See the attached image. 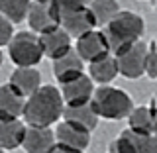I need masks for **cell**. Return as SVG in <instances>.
Segmentation results:
<instances>
[{"instance_id": "28", "label": "cell", "mask_w": 157, "mask_h": 153, "mask_svg": "<svg viewBox=\"0 0 157 153\" xmlns=\"http://www.w3.org/2000/svg\"><path fill=\"white\" fill-rule=\"evenodd\" d=\"M0 65H2V51H0Z\"/></svg>"}, {"instance_id": "1", "label": "cell", "mask_w": 157, "mask_h": 153, "mask_svg": "<svg viewBox=\"0 0 157 153\" xmlns=\"http://www.w3.org/2000/svg\"><path fill=\"white\" fill-rule=\"evenodd\" d=\"M63 98L57 86L41 85L33 94L26 98L24 106V120L28 126H41L49 128L51 124L59 122L63 114Z\"/></svg>"}, {"instance_id": "2", "label": "cell", "mask_w": 157, "mask_h": 153, "mask_svg": "<svg viewBox=\"0 0 157 153\" xmlns=\"http://www.w3.org/2000/svg\"><path fill=\"white\" fill-rule=\"evenodd\" d=\"M144 32H145L144 18L137 16L136 12H130V10H120L102 29L112 55H118L120 51L134 45L136 41H141Z\"/></svg>"}, {"instance_id": "12", "label": "cell", "mask_w": 157, "mask_h": 153, "mask_svg": "<svg viewBox=\"0 0 157 153\" xmlns=\"http://www.w3.org/2000/svg\"><path fill=\"white\" fill-rule=\"evenodd\" d=\"M39 43H41L43 55L49 57L51 61L63 57L65 53H69L73 49L71 36H69L63 28H57V29H53V32H49V33L39 36Z\"/></svg>"}, {"instance_id": "23", "label": "cell", "mask_w": 157, "mask_h": 153, "mask_svg": "<svg viewBox=\"0 0 157 153\" xmlns=\"http://www.w3.org/2000/svg\"><path fill=\"white\" fill-rule=\"evenodd\" d=\"M144 75H147L149 78H157V43L155 41L147 43V55H145Z\"/></svg>"}, {"instance_id": "5", "label": "cell", "mask_w": 157, "mask_h": 153, "mask_svg": "<svg viewBox=\"0 0 157 153\" xmlns=\"http://www.w3.org/2000/svg\"><path fill=\"white\" fill-rule=\"evenodd\" d=\"M26 20L29 24V29L37 36H43V33L61 28V16H59L55 0H32Z\"/></svg>"}, {"instance_id": "6", "label": "cell", "mask_w": 157, "mask_h": 153, "mask_svg": "<svg viewBox=\"0 0 157 153\" xmlns=\"http://www.w3.org/2000/svg\"><path fill=\"white\" fill-rule=\"evenodd\" d=\"M145 55H147V43L144 41H136L134 45H130L128 49L114 55L118 65V75L126 78H140L144 75Z\"/></svg>"}, {"instance_id": "25", "label": "cell", "mask_w": 157, "mask_h": 153, "mask_svg": "<svg viewBox=\"0 0 157 153\" xmlns=\"http://www.w3.org/2000/svg\"><path fill=\"white\" fill-rule=\"evenodd\" d=\"M12 36H14V24L4 16H0V49L4 45H8Z\"/></svg>"}, {"instance_id": "29", "label": "cell", "mask_w": 157, "mask_h": 153, "mask_svg": "<svg viewBox=\"0 0 157 153\" xmlns=\"http://www.w3.org/2000/svg\"><path fill=\"white\" fill-rule=\"evenodd\" d=\"M0 153H4V149H2V147H0Z\"/></svg>"}, {"instance_id": "20", "label": "cell", "mask_w": 157, "mask_h": 153, "mask_svg": "<svg viewBox=\"0 0 157 153\" xmlns=\"http://www.w3.org/2000/svg\"><path fill=\"white\" fill-rule=\"evenodd\" d=\"M88 8H90L92 16L96 20V26H102V28L120 12V4L116 0H92Z\"/></svg>"}, {"instance_id": "16", "label": "cell", "mask_w": 157, "mask_h": 153, "mask_svg": "<svg viewBox=\"0 0 157 153\" xmlns=\"http://www.w3.org/2000/svg\"><path fill=\"white\" fill-rule=\"evenodd\" d=\"M81 73H85V63L77 55L75 49H71L63 57L53 61V75L59 81V85L69 81V78H73V77H77V75H81Z\"/></svg>"}, {"instance_id": "10", "label": "cell", "mask_w": 157, "mask_h": 153, "mask_svg": "<svg viewBox=\"0 0 157 153\" xmlns=\"http://www.w3.org/2000/svg\"><path fill=\"white\" fill-rule=\"evenodd\" d=\"M61 16V28L73 37H81L86 32L96 29V20L92 16L90 8H81V10H69V12H59Z\"/></svg>"}, {"instance_id": "11", "label": "cell", "mask_w": 157, "mask_h": 153, "mask_svg": "<svg viewBox=\"0 0 157 153\" xmlns=\"http://www.w3.org/2000/svg\"><path fill=\"white\" fill-rule=\"evenodd\" d=\"M22 147L26 149V153H49L55 147V134L51 128L26 126Z\"/></svg>"}, {"instance_id": "27", "label": "cell", "mask_w": 157, "mask_h": 153, "mask_svg": "<svg viewBox=\"0 0 157 153\" xmlns=\"http://www.w3.org/2000/svg\"><path fill=\"white\" fill-rule=\"evenodd\" d=\"M49 153H85V151H77V149H69V147H63V145H57L55 143V147H53Z\"/></svg>"}, {"instance_id": "26", "label": "cell", "mask_w": 157, "mask_h": 153, "mask_svg": "<svg viewBox=\"0 0 157 153\" xmlns=\"http://www.w3.org/2000/svg\"><path fill=\"white\" fill-rule=\"evenodd\" d=\"M92 0H55L59 12H69V10H81L88 8Z\"/></svg>"}, {"instance_id": "3", "label": "cell", "mask_w": 157, "mask_h": 153, "mask_svg": "<svg viewBox=\"0 0 157 153\" xmlns=\"http://www.w3.org/2000/svg\"><path fill=\"white\" fill-rule=\"evenodd\" d=\"M90 106L94 108L98 118L106 120H124L134 110V100L126 90L110 85H102L94 88L90 98Z\"/></svg>"}, {"instance_id": "15", "label": "cell", "mask_w": 157, "mask_h": 153, "mask_svg": "<svg viewBox=\"0 0 157 153\" xmlns=\"http://www.w3.org/2000/svg\"><path fill=\"white\" fill-rule=\"evenodd\" d=\"M10 85L18 88L24 96H29L41 86V75L36 67H16L14 73L10 75Z\"/></svg>"}, {"instance_id": "17", "label": "cell", "mask_w": 157, "mask_h": 153, "mask_svg": "<svg viewBox=\"0 0 157 153\" xmlns=\"http://www.w3.org/2000/svg\"><path fill=\"white\" fill-rule=\"evenodd\" d=\"M24 106H26V96L14 88L10 82L0 86V114L10 116V118H20L24 114Z\"/></svg>"}, {"instance_id": "13", "label": "cell", "mask_w": 157, "mask_h": 153, "mask_svg": "<svg viewBox=\"0 0 157 153\" xmlns=\"http://www.w3.org/2000/svg\"><path fill=\"white\" fill-rule=\"evenodd\" d=\"M26 124L20 118H10L0 114V147L4 151H12L22 147Z\"/></svg>"}, {"instance_id": "9", "label": "cell", "mask_w": 157, "mask_h": 153, "mask_svg": "<svg viewBox=\"0 0 157 153\" xmlns=\"http://www.w3.org/2000/svg\"><path fill=\"white\" fill-rule=\"evenodd\" d=\"M55 143L69 147V149H77V151H85L90 145V134L92 132L85 130L82 126L75 124V122H67L63 120L61 124L55 128Z\"/></svg>"}, {"instance_id": "19", "label": "cell", "mask_w": 157, "mask_h": 153, "mask_svg": "<svg viewBox=\"0 0 157 153\" xmlns=\"http://www.w3.org/2000/svg\"><path fill=\"white\" fill-rule=\"evenodd\" d=\"M88 77L92 82L98 85H110L112 81L118 77V65H116V57L112 53H108L106 57L98 59V61L88 65Z\"/></svg>"}, {"instance_id": "4", "label": "cell", "mask_w": 157, "mask_h": 153, "mask_svg": "<svg viewBox=\"0 0 157 153\" xmlns=\"http://www.w3.org/2000/svg\"><path fill=\"white\" fill-rule=\"evenodd\" d=\"M8 55L16 67H36L43 59L39 36L33 32H18L8 43Z\"/></svg>"}, {"instance_id": "18", "label": "cell", "mask_w": 157, "mask_h": 153, "mask_svg": "<svg viewBox=\"0 0 157 153\" xmlns=\"http://www.w3.org/2000/svg\"><path fill=\"white\" fill-rule=\"evenodd\" d=\"M63 120L67 122H75V124L82 126L85 130L88 132H94L96 126H98V120L100 118L96 116L94 108L88 104H78V106H63Z\"/></svg>"}, {"instance_id": "7", "label": "cell", "mask_w": 157, "mask_h": 153, "mask_svg": "<svg viewBox=\"0 0 157 153\" xmlns=\"http://www.w3.org/2000/svg\"><path fill=\"white\" fill-rule=\"evenodd\" d=\"M61 98L65 106H78V104H88L94 92V82L90 81V77H86L85 73L69 78V81L61 82Z\"/></svg>"}, {"instance_id": "14", "label": "cell", "mask_w": 157, "mask_h": 153, "mask_svg": "<svg viewBox=\"0 0 157 153\" xmlns=\"http://www.w3.org/2000/svg\"><path fill=\"white\" fill-rule=\"evenodd\" d=\"M128 122L130 128L137 134H147V136H155V128H157V118H155V104L153 100L149 102V106H140L128 114Z\"/></svg>"}, {"instance_id": "24", "label": "cell", "mask_w": 157, "mask_h": 153, "mask_svg": "<svg viewBox=\"0 0 157 153\" xmlns=\"http://www.w3.org/2000/svg\"><path fill=\"white\" fill-rule=\"evenodd\" d=\"M108 153H136V151H134V147H132L130 140H128V137L124 136V132H122V134L112 141L110 151H108Z\"/></svg>"}, {"instance_id": "21", "label": "cell", "mask_w": 157, "mask_h": 153, "mask_svg": "<svg viewBox=\"0 0 157 153\" xmlns=\"http://www.w3.org/2000/svg\"><path fill=\"white\" fill-rule=\"evenodd\" d=\"M32 0H0V16L10 20L12 24L24 22L28 16V8Z\"/></svg>"}, {"instance_id": "22", "label": "cell", "mask_w": 157, "mask_h": 153, "mask_svg": "<svg viewBox=\"0 0 157 153\" xmlns=\"http://www.w3.org/2000/svg\"><path fill=\"white\" fill-rule=\"evenodd\" d=\"M124 136L130 140L136 153H157V137L147 134H137L134 130H124Z\"/></svg>"}, {"instance_id": "8", "label": "cell", "mask_w": 157, "mask_h": 153, "mask_svg": "<svg viewBox=\"0 0 157 153\" xmlns=\"http://www.w3.org/2000/svg\"><path fill=\"white\" fill-rule=\"evenodd\" d=\"M75 51L82 59V63H94L98 59L106 57L110 53V47H108L102 29H92V32H86L85 36L77 37Z\"/></svg>"}]
</instances>
